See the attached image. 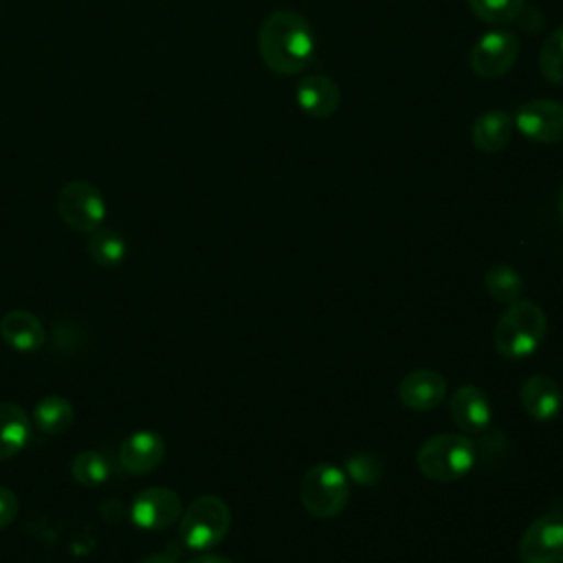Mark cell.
<instances>
[{
  "mask_svg": "<svg viewBox=\"0 0 563 563\" xmlns=\"http://www.w3.org/2000/svg\"><path fill=\"white\" fill-rule=\"evenodd\" d=\"M519 57V40L510 31L484 33L468 53V66L477 77L497 79L506 75Z\"/></svg>",
  "mask_w": 563,
  "mask_h": 563,
  "instance_id": "52a82bcc",
  "label": "cell"
},
{
  "mask_svg": "<svg viewBox=\"0 0 563 563\" xmlns=\"http://www.w3.org/2000/svg\"><path fill=\"white\" fill-rule=\"evenodd\" d=\"M471 11L488 24H506L521 15L523 0H466Z\"/></svg>",
  "mask_w": 563,
  "mask_h": 563,
  "instance_id": "cb8c5ba5",
  "label": "cell"
},
{
  "mask_svg": "<svg viewBox=\"0 0 563 563\" xmlns=\"http://www.w3.org/2000/svg\"><path fill=\"white\" fill-rule=\"evenodd\" d=\"M490 402L475 385L457 387L449 398V416L460 431L482 433L490 424Z\"/></svg>",
  "mask_w": 563,
  "mask_h": 563,
  "instance_id": "7c38bea8",
  "label": "cell"
},
{
  "mask_svg": "<svg viewBox=\"0 0 563 563\" xmlns=\"http://www.w3.org/2000/svg\"><path fill=\"white\" fill-rule=\"evenodd\" d=\"M515 125L532 143H559L563 141V101L530 99L519 106Z\"/></svg>",
  "mask_w": 563,
  "mask_h": 563,
  "instance_id": "ba28073f",
  "label": "cell"
},
{
  "mask_svg": "<svg viewBox=\"0 0 563 563\" xmlns=\"http://www.w3.org/2000/svg\"><path fill=\"white\" fill-rule=\"evenodd\" d=\"M75 420V409L64 396L51 394L37 400L33 409V422L42 433H64Z\"/></svg>",
  "mask_w": 563,
  "mask_h": 563,
  "instance_id": "d6986e66",
  "label": "cell"
},
{
  "mask_svg": "<svg viewBox=\"0 0 563 563\" xmlns=\"http://www.w3.org/2000/svg\"><path fill=\"white\" fill-rule=\"evenodd\" d=\"M519 402L534 420H552L563 405L561 387L545 374H532L521 383Z\"/></svg>",
  "mask_w": 563,
  "mask_h": 563,
  "instance_id": "5bb4252c",
  "label": "cell"
},
{
  "mask_svg": "<svg viewBox=\"0 0 563 563\" xmlns=\"http://www.w3.org/2000/svg\"><path fill=\"white\" fill-rule=\"evenodd\" d=\"M31 440V418L15 402H0V460L18 455Z\"/></svg>",
  "mask_w": 563,
  "mask_h": 563,
  "instance_id": "ac0fdd59",
  "label": "cell"
},
{
  "mask_svg": "<svg viewBox=\"0 0 563 563\" xmlns=\"http://www.w3.org/2000/svg\"><path fill=\"white\" fill-rule=\"evenodd\" d=\"M189 563H233L229 556L224 554H216V552H202L198 556H194Z\"/></svg>",
  "mask_w": 563,
  "mask_h": 563,
  "instance_id": "4316f807",
  "label": "cell"
},
{
  "mask_svg": "<svg viewBox=\"0 0 563 563\" xmlns=\"http://www.w3.org/2000/svg\"><path fill=\"white\" fill-rule=\"evenodd\" d=\"M0 334L2 339L18 352H33L40 350L46 341V330L42 321L22 308L9 310L0 319Z\"/></svg>",
  "mask_w": 563,
  "mask_h": 563,
  "instance_id": "2e32d148",
  "label": "cell"
},
{
  "mask_svg": "<svg viewBox=\"0 0 563 563\" xmlns=\"http://www.w3.org/2000/svg\"><path fill=\"white\" fill-rule=\"evenodd\" d=\"M446 396V378L433 369H413L398 383V400L411 411H429Z\"/></svg>",
  "mask_w": 563,
  "mask_h": 563,
  "instance_id": "8fae6325",
  "label": "cell"
},
{
  "mask_svg": "<svg viewBox=\"0 0 563 563\" xmlns=\"http://www.w3.org/2000/svg\"><path fill=\"white\" fill-rule=\"evenodd\" d=\"M165 457V440L152 431H134L128 435L119 449V462L128 473L141 475L154 471Z\"/></svg>",
  "mask_w": 563,
  "mask_h": 563,
  "instance_id": "4fadbf2b",
  "label": "cell"
},
{
  "mask_svg": "<svg viewBox=\"0 0 563 563\" xmlns=\"http://www.w3.org/2000/svg\"><path fill=\"white\" fill-rule=\"evenodd\" d=\"M539 70L552 84H563V26L554 29L539 53Z\"/></svg>",
  "mask_w": 563,
  "mask_h": 563,
  "instance_id": "603a6c76",
  "label": "cell"
},
{
  "mask_svg": "<svg viewBox=\"0 0 563 563\" xmlns=\"http://www.w3.org/2000/svg\"><path fill=\"white\" fill-rule=\"evenodd\" d=\"M345 475L358 486H374L383 477V464L372 453H354L345 462Z\"/></svg>",
  "mask_w": 563,
  "mask_h": 563,
  "instance_id": "d4e9b609",
  "label": "cell"
},
{
  "mask_svg": "<svg viewBox=\"0 0 563 563\" xmlns=\"http://www.w3.org/2000/svg\"><path fill=\"white\" fill-rule=\"evenodd\" d=\"M57 211L70 229L79 233H92L103 224L106 200L92 183L70 180L57 196Z\"/></svg>",
  "mask_w": 563,
  "mask_h": 563,
  "instance_id": "8992f818",
  "label": "cell"
},
{
  "mask_svg": "<svg viewBox=\"0 0 563 563\" xmlns=\"http://www.w3.org/2000/svg\"><path fill=\"white\" fill-rule=\"evenodd\" d=\"M18 510H20L18 497L9 488L0 486V530L13 523V519L18 517Z\"/></svg>",
  "mask_w": 563,
  "mask_h": 563,
  "instance_id": "484cf974",
  "label": "cell"
},
{
  "mask_svg": "<svg viewBox=\"0 0 563 563\" xmlns=\"http://www.w3.org/2000/svg\"><path fill=\"white\" fill-rule=\"evenodd\" d=\"M299 499L308 515L332 519L343 512L350 499V484L343 468L334 464H314L301 477Z\"/></svg>",
  "mask_w": 563,
  "mask_h": 563,
  "instance_id": "5b68a950",
  "label": "cell"
},
{
  "mask_svg": "<svg viewBox=\"0 0 563 563\" xmlns=\"http://www.w3.org/2000/svg\"><path fill=\"white\" fill-rule=\"evenodd\" d=\"M112 473V462L101 451H81L70 462V475L81 486H99Z\"/></svg>",
  "mask_w": 563,
  "mask_h": 563,
  "instance_id": "7402d4cb",
  "label": "cell"
},
{
  "mask_svg": "<svg viewBox=\"0 0 563 563\" xmlns=\"http://www.w3.org/2000/svg\"><path fill=\"white\" fill-rule=\"evenodd\" d=\"M86 251L90 255V260L99 266H117L119 262H123L125 257V240L119 231L110 229V227H99L97 231L90 233Z\"/></svg>",
  "mask_w": 563,
  "mask_h": 563,
  "instance_id": "ffe728a7",
  "label": "cell"
},
{
  "mask_svg": "<svg viewBox=\"0 0 563 563\" xmlns=\"http://www.w3.org/2000/svg\"><path fill=\"white\" fill-rule=\"evenodd\" d=\"M561 216H563V189H561Z\"/></svg>",
  "mask_w": 563,
  "mask_h": 563,
  "instance_id": "f1b7e54d",
  "label": "cell"
},
{
  "mask_svg": "<svg viewBox=\"0 0 563 563\" xmlns=\"http://www.w3.org/2000/svg\"><path fill=\"white\" fill-rule=\"evenodd\" d=\"M484 288L495 301L512 303L523 290V279L512 266L495 264L484 273Z\"/></svg>",
  "mask_w": 563,
  "mask_h": 563,
  "instance_id": "44dd1931",
  "label": "cell"
},
{
  "mask_svg": "<svg viewBox=\"0 0 563 563\" xmlns=\"http://www.w3.org/2000/svg\"><path fill=\"white\" fill-rule=\"evenodd\" d=\"M521 563H563V517H537L519 539Z\"/></svg>",
  "mask_w": 563,
  "mask_h": 563,
  "instance_id": "9c48e42d",
  "label": "cell"
},
{
  "mask_svg": "<svg viewBox=\"0 0 563 563\" xmlns=\"http://www.w3.org/2000/svg\"><path fill=\"white\" fill-rule=\"evenodd\" d=\"M141 563H178V561L174 556H169V554H150Z\"/></svg>",
  "mask_w": 563,
  "mask_h": 563,
  "instance_id": "83f0119b",
  "label": "cell"
},
{
  "mask_svg": "<svg viewBox=\"0 0 563 563\" xmlns=\"http://www.w3.org/2000/svg\"><path fill=\"white\" fill-rule=\"evenodd\" d=\"M231 528V510L222 497H196L180 515V539L187 548L205 552L224 541Z\"/></svg>",
  "mask_w": 563,
  "mask_h": 563,
  "instance_id": "277c9868",
  "label": "cell"
},
{
  "mask_svg": "<svg viewBox=\"0 0 563 563\" xmlns=\"http://www.w3.org/2000/svg\"><path fill=\"white\" fill-rule=\"evenodd\" d=\"M264 64L279 75H295L310 66L314 57V33L303 15L290 9L273 11L264 18L257 35Z\"/></svg>",
  "mask_w": 563,
  "mask_h": 563,
  "instance_id": "6da1fadb",
  "label": "cell"
},
{
  "mask_svg": "<svg viewBox=\"0 0 563 563\" xmlns=\"http://www.w3.org/2000/svg\"><path fill=\"white\" fill-rule=\"evenodd\" d=\"M183 515V504L176 490L165 486H152L132 499V523L143 530H165L174 526Z\"/></svg>",
  "mask_w": 563,
  "mask_h": 563,
  "instance_id": "30bf717a",
  "label": "cell"
},
{
  "mask_svg": "<svg viewBox=\"0 0 563 563\" xmlns=\"http://www.w3.org/2000/svg\"><path fill=\"white\" fill-rule=\"evenodd\" d=\"M297 103L306 114L323 119L336 112L341 103V90L330 77L312 73L297 84Z\"/></svg>",
  "mask_w": 563,
  "mask_h": 563,
  "instance_id": "9a60e30c",
  "label": "cell"
},
{
  "mask_svg": "<svg viewBox=\"0 0 563 563\" xmlns=\"http://www.w3.org/2000/svg\"><path fill=\"white\" fill-rule=\"evenodd\" d=\"M548 332V319L543 310L526 299L512 301L497 321L495 328V350L508 358L519 361L530 356Z\"/></svg>",
  "mask_w": 563,
  "mask_h": 563,
  "instance_id": "7a4b0ae2",
  "label": "cell"
},
{
  "mask_svg": "<svg viewBox=\"0 0 563 563\" xmlns=\"http://www.w3.org/2000/svg\"><path fill=\"white\" fill-rule=\"evenodd\" d=\"M418 468L433 482H455L473 471L477 462L475 442L462 433H438L416 455Z\"/></svg>",
  "mask_w": 563,
  "mask_h": 563,
  "instance_id": "3957f363",
  "label": "cell"
},
{
  "mask_svg": "<svg viewBox=\"0 0 563 563\" xmlns=\"http://www.w3.org/2000/svg\"><path fill=\"white\" fill-rule=\"evenodd\" d=\"M512 130H515V119L506 110H488L475 119L471 139L479 152L495 154L510 143Z\"/></svg>",
  "mask_w": 563,
  "mask_h": 563,
  "instance_id": "e0dca14e",
  "label": "cell"
}]
</instances>
